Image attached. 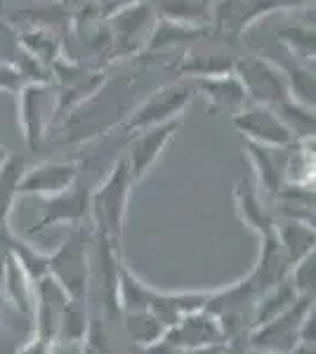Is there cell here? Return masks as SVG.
<instances>
[{"label":"cell","instance_id":"34","mask_svg":"<svg viewBox=\"0 0 316 354\" xmlns=\"http://www.w3.org/2000/svg\"><path fill=\"white\" fill-rule=\"evenodd\" d=\"M10 230L8 225L0 227V274H3V267H5V260L10 258Z\"/></svg>","mask_w":316,"mask_h":354},{"label":"cell","instance_id":"24","mask_svg":"<svg viewBox=\"0 0 316 354\" xmlns=\"http://www.w3.org/2000/svg\"><path fill=\"white\" fill-rule=\"evenodd\" d=\"M8 243H10V255L19 262V267L26 272V277L31 281H38L40 277L48 274V253H40L33 245H28L24 239L15 236L12 232H10Z\"/></svg>","mask_w":316,"mask_h":354},{"label":"cell","instance_id":"3","mask_svg":"<svg viewBox=\"0 0 316 354\" xmlns=\"http://www.w3.org/2000/svg\"><path fill=\"white\" fill-rule=\"evenodd\" d=\"M19 125L26 145L38 151L53 118L59 113V88L48 81H26L19 90Z\"/></svg>","mask_w":316,"mask_h":354},{"label":"cell","instance_id":"27","mask_svg":"<svg viewBox=\"0 0 316 354\" xmlns=\"http://www.w3.org/2000/svg\"><path fill=\"white\" fill-rule=\"evenodd\" d=\"M279 41L288 48V55L295 62H314V28L312 26H292L281 28Z\"/></svg>","mask_w":316,"mask_h":354},{"label":"cell","instance_id":"9","mask_svg":"<svg viewBox=\"0 0 316 354\" xmlns=\"http://www.w3.org/2000/svg\"><path fill=\"white\" fill-rule=\"evenodd\" d=\"M90 182L76 180L68 189L55 194V196L43 198V210L36 225L28 230V234H40L53 225H78L85 218H90Z\"/></svg>","mask_w":316,"mask_h":354},{"label":"cell","instance_id":"5","mask_svg":"<svg viewBox=\"0 0 316 354\" xmlns=\"http://www.w3.org/2000/svg\"><path fill=\"white\" fill-rule=\"evenodd\" d=\"M224 338H227V333H224L220 319L201 310L187 314L175 326L165 328L160 340L149 345V354H182L189 350H198V347L220 345Z\"/></svg>","mask_w":316,"mask_h":354},{"label":"cell","instance_id":"22","mask_svg":"<svg viewBox=\"0 0 316 354\" xmlns=\"http://www.w3.org/2000/svg\"><path fill=\"white\" fill-rule=\"evenodd\" d=\"M297 298H300V295H297V290L292 288V283L288 279H284V281L277 283L274 288H269L267 293L255 302V307H252V319H255V322L252 324L260 326V324L269 322V319L279 317V314L288 310Z\"/></svg>","mask_w":316,"mask_h":354},{"label":"cell","instance_id":"20","mask_svg":"<svg viewBox=\"0 0 316 354\" xmlns=\"http://www.w3.org/2000/svg\"><path fill=\"white\" fill-rule=\"evenodd\" d=\"M26 170V158L19 153H10L0 168V227L8 225L12 205L19 198V180Z\"/></svg>","mask_w":316,"mask_h":354},{"label":"cell","instance_id":"10","mask_svg":"<svg viewBox=\"0 0 316 354\" xmlns=\"http://www.w3.org/2000/svg\"><path fill=\"white\" fill-rule=\"evenodd\" d=\"M232 121L241 130L243 140L257 142V145L290 147L292 142H295V135H292L288 125L284 123V118L267 104H255V106H250V109L243 106L239 113H234Z\"/></svg>","mask_w":316,"mask_h":354},{"label":"cell","instance_id":"15","mask_svg":"<svg viewBox=\"0 0 316 354\" xmlns=\"http://www.w3.org/2000/svg\"><path fill=\"white\" fill-rule=\"evenodd\" d=\"M194 90L203 95V100L220 113H239L245 106V100H248L245 88L241 85L234 71L194 78Z\"/></svg>","mask_w":316,"mask_h":354},{"label":"cell","instance_id":"17","mask_svg":"<svg viewBox=\"0 0 316 354\" xmlns=\"http://www.w3.org/2000/svg\"><path fill=\"white\" fill-rule=\"evenodd\" d=\"M0 281H3V293L8 298L10 305L15 307L19 314H33V305H36V293H33V281L26 277V272L19 267L12 255L5 260L3 274H0Z\"/></svg>","mask_w":316,"mask_h":354},{"label":"cell","instance_id":"32","mask_svg":"<svg viewBox=\"0 0 316 354\" xmlns=\"http://www.w3.org/2000/svg\"><path fill=\"white\" fill-rule=\"evenodd\" d=\"M50 354H85V345L71 340H53Z\"/></svg>","mask_w":316,"mask_h":354},{"label":"cell","instance_id":"11","mask_svg":"<svg viewBox=\"0 0 316 354\" xmlns=\"http://www.w3.org/2000/svg\"><path fill=\"white\" fill-rule=\"evenodd\" d=\"M111 41L116 45L118 53L128 55L142 48V43L149 41L156 19H154V10L147 3L137 0V3L125 5L111 17Z\"/></svg>","mask_w":316,"mask_h":354},{"label":"cell","instance_id":"31","mask_svg":"<svg viewBox=\"0 0 316 354\" xmlns=\"http://www.w3.org/2000/svg\"><path fill=\"white\" fill-rule=\"evenodd\" d=\"M50 347H53V340H43L38 335H33L31 340H26L24 345L19 347L17 354H50Z\"/></svg>","mask_w":316,"mask_h":354},{"label":"cell","instance_id":"39","mask_svg":"<svg viewBox=\"0 0 316 354\" xmlns=\"http://www.w3.org/2000/svg\"><path fill=\"white\" fill-rule=\"evenodd\" d=\"M252 354H267V352H257V350H252Z\"/></svg>","mask_w":316,"mask_h":354},{"label":"cell","instance_id":"36","mask_svg":"<svg viewBox=\"0 0 316 354\" xmlns=\"http://www.w3.org/2000/svg\"><path fill=\"white\" fill-rule=\"evenodd\" d=\"M288 354H314V345H309V342H297Z\"/></svg>","mask_w":316,"mask_h":354},{"label":"cell","instance_id":"8","mask_svg":"<svg viewBox=\"0 0 316 354\" xmlns=\"http://www.w3.org/2000/svg\"><path fill=\"white\" fill-rule=\"evenodd\" d=\"M232 71L236 73L241 85L245 88V95H248L255 104H267V106H272V109H277L281 102L290 100L284 68L279 64H274V62L264 59V57L236 59Z\"/></svg>","mask_w":316,"mask_h":354},{"label":"cell","instance_id":"16","mask_svg":"<svg viewBox=\"0 0 316 354\" xmlns=\"http://www.w3.org/2000/svg\"><path fill=\"white\" fill-rule=\"evenodd\" d=\"M243 147L252 165H255L262 189H267L272 196H277L286 187V156H288V147H267L250 140H243Z\"/></svg>","mask_w":316,"mask_h":354},{"label":"cell","instance_id":"33","mask_svg":"<svg viewBox=\"0 0 316 354\" xmlns=\"http://www.w3.org/2000/svg\"><path fill=\"white\" fill-rule=\"evenodd\" d=\"M21 345L24 342H15V335L10 330H5L3 324H0V354H17Z\"/></svg>","mask_w":316,"mask_h":354},{"label":"cell","instance_id":"23","mask_svg":"<svg viewBox=\"0 0 316 354\" xmlns=\"http://www.w3.org/2000/svg\"><path fill=\"white\" fill-rule=\"evenodd\" d=\"M234 189H236V205H239L241 218L248 222L252 230L260 232V236H262V234H267V232H272L274 227H277V222L272 220V215H269L267 210L260 205V201H257L255 189H252V185L248 180L239 182Z\"/></svg>","mask_w":316,"mask_h":354},{"label":"cell","instance_id":"12","mask_svg":"<svg viewBox=\"0 0 316 354\" xmlns=\"http://www.w3.org/2000/svg\"><path fill=\"white\" fill-rule=\"evenodd\" d=\"M80 170L78 163L68 161H43V163H33L26 165L24 175L19 180V196H40L48 198L55 194L68 189L73 182L78 180Z\"/></svg>","mask_w":316,"mask_h":354},{"label":"cell","instance_id":"35","mask_svg":"<svg viewBox=\"0 0 316 354\" xmlns=\"http://www.w3.org/2000/svg\"><path fill=\"white\" fill-rule=\"evenodd\" d=\"M224 347L222 345H208V347H198V350H189L182 354H222Z\"/></svg>","mask_w":316,"mask_h":354},{"label":"cell","instance_id":"2","mask_svg":"<svg viewBox=\"0 0 316 354\" xmlns=\"http://www.w3.org/2000/svg\"><path fill=\"white\" fill-rule=\"evenodd\" d=\"M132 185H135V180H132L128 158L123 156L113 163L106 180L90 192V218L95 222L97 236L106 239L116 248L120 236H123L125 210H128Z\"/></svg>","mask_w":316,"mask_h":354},{"label":"cell","instance_id":"13","mask_svg":"<svg viewBox=\"0 0 316 354\" xmlns=\"http://www.w3.org/2000/svg\"><path fill=\"white\" fill-rule=\"evenodd\" d=\"M33 293H36V305H33V335H38L43 340H55L62 312H64L66 302L71 298H68L66 290L50 274H45L38 281H33Z\"/></svg>","mask_w":316,"mask_h":354},{"label":"cell","instance_id":"38","mask_svg":"<svg viewBox=\"0 0 316 354\" xmlns=\"http://www.w3.org/2000/svg\"><path fill=\"white\" fill-rule=\"evenodd\" d=\"M8 156H10V151L5 149L3 145H0V168H3V163H5V161H8Z\"/></svg>","mask_w":316,"mask_h":354},{"label":"cell","instance_id":"30","mask_svg":"<svg viewBox=\"0 0 316 354\" xmlns=\"http://www.w3.org/2000/svg\"><path fill=\"white\" fill-rule=\"evenodd\" d=\"M26 83V76L19 71V66H12L8 62H0V90L17 93Z\"/></svg>","mask_w":316,"mask_h":354},{"label":"cell","instance_id":"21","mask_svg":"<svg viewBox=\"0 0 316 354\" xmlns=\"http://www.w3.org/2000/svg\"><path fill=\"white\" fill-rule=\"evenodd\" d=\"M160 17L185 26H212V8L208 0H163Z\"/></svg>","mask_w":316,"mask_h":354},{"label":"cell","instance_id":"26","mask_svg":"<svg viewBox=\"0 0 316 354\" xmlns=\"http://www.w3.org/2000/svg\"><path fill=\"white\" fill-rule=\"evenodd\" d=\"M85 333H88V317H85L83 302L68 300L64 312H62L59 326H57V338L55 340H71V342H83Z\"/></svg>","mask_w":316,"mask_h":354},{"label":"cell","instance_id":"4","mask_svg":"<svg viewBox=\"0 0 316 354\" xmlns=\"http://www.w3.org/2000/svg\"><path fill=\"white\" fill-rule=\"evenodd\" d=\"M88 245L83 230H73L71 236H66V241L48 255V274L66 290L68 298L78 302H85L90 281Z\"/></svg>","mask_w":316,"mask_h":354},{"label":"cell","instance_id":"19","mask_svg":"<svg viewBox=\"0 0 316 354\" xmlns=\"http://www.w3.org/2000/svg\"><path fill=\"white\" fill-rule=\"evenodd\" d=\"M212 26H185L177 24V21L163 19L160 17V24L154 26L151 36L147 41V53H156V50H168L180 45L182 41H194V38L208 36Z\"/></svg>","mask_w":316,"mask_h":354},{"label":"cell","instance_id":"28","mask_svg":"<svg viewBox=\"0 0 316 354\" xmlns=\"http://www.w3.org/2000/svg\"><path fill=\"white\" fill-rule=\"evenodd\" d=\"M24 45H26V53L31 59H36L38 64L48 66V64H55L57 62V53H59V43L48 28H33L28 31L24 38Z\"/></svg>","mask_w":316,"mask_h":354},{"label":"cell","instance_id":"29","mask_svg":"<svg viewBox=\"0 0 316 354\" xmlns=\"http://www.w3.org/2000/svg\"><path fill=\"white\" fill-rule=\"evenodd\" d=\"M288 281L292 288L297 290V295H312L314 298V281H316V265H314V253L304 255L302 260H297L288 272Z\"/></svg>","mask_w":316,"mask_h":354},{"label":"cell","instance_id":"25","mask_svg":"<svg viewBox=\"0 0 316 354\" xmlns=\"http://www.w3.org/2000/svg\"><path fill=\"white\" fill-rule=\"evenodd\" d=\"M123 324H125V330H128V335L135 342H140V345H154L156 340H160V335L165 333V326L158 322L154 314L149 312H123Z\"/></svg>","mask_w":316,"mask_h":354},{"label":"cell","instance_id":"6","mask_svg":"<svg viewBox=\"0 0 316 354\" xmlns=\"http://www.w3.org/2000/svg\"><path fill=\"white\" fill-rule=\"evenodd\" d=\"M196 90L194 83H170L163 88L154 90L151 95L130 113V118L123 123V133H142L154 125L175 121L182 116V111L194 100Z\"/></svg>","mask_w":316,"mask_h":354},{"label":"cell","instance_id":"14","mask_svg":"<svg viewBox=\"0 0 316 354\" xmlns=\"http://www.w3.org/2000/svg\"><path fill=\"white\" fill-rule=\"evenodd\" d=\"M182 121L175 118V121H168V123H160V125H154V128H147L142 133H137V137L132 140L130 145V151H128V165H130V173H132V180H142L151 165L158 161L163 149L168 147V142L175 137V133L180 130Z\"/></svg>","mask_w":316,"mask_h":354},{"label":"cell","instance_id":"37","mask_svg":"<svg viewBox=\"0 0 316 354\" xmlns=\"http://www.w3.org/2000/svg\"><path fill=\"white\" fill-rule=\"evenodd\" d=\"M8 298H5V293H3V288H0V324L5 322V314H8Z\"/></svg>","mask_w":316,"mask_h":354},{"label":"cell","instance_id":"1","mask_svg":"<svg viewBox=\"0 0 316 354\" xmlns=\"http://www.w3.org/2000/svg\"><path fill=\"white\" fill-rule=\"evenodd\" d=\"M210 293H158L145 286L128 267L118 265V307L123 312H149L165 328L175 326L182 317L205 310Z\"/></svg>","mask_w":316,"mask_h":354},{"label":"cell","instance_id":"18","mask_svg":"<svg viewBox=\"0 0 316 354\" xmlns=\"http://www.w3.org/2000/svg\"><path fill=\"white\" fill-rule=\"evenodd\" d=\"M279 243L284 248V255L288 258L290 267L304 255L314 253V227L309 222H302L297 218H288L277 227Z\"/></svg>","mask_w":316,"mask_h":354},{"label":"cell","instance_id":"7","mask_svg":"<svg viewBox=\"0 0 316 354\" xmlns=\"http://www.w3.org/2000/svg\"><path fill=\"white\" fill-rule=\"evenodd\" d=\"M314 307L312 295H300L286 312L279 317L269 319V322L255 326L250 335V345L257 352L267 354H288L292 347L300 342V328L304 317Z\"/></svg>","mask_w":316,"mask_h":354}]
</instances>
